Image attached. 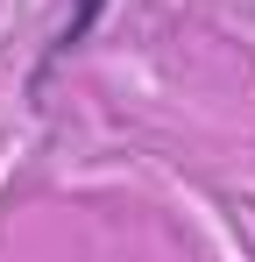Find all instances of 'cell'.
I'll return each mask as SVG.
<instances>
[{
	"label": "cell",
	"mask_w": 255,
	"mask_h": 262,
	"mask_svg": "<svg viewBox=\"0 0 255 262\" xmlns=\"http://www.w3.org/2000/svg\"><path fill=\"white\" fill-rule=\"evenodd\" d=\"M99 14H107V0H78V7H71V21L57 29V43H50V64H57V57H71V50H85V36L99 29Z\"/></svg>",
	"instance_id": "obj_1"
}]
</instances>
